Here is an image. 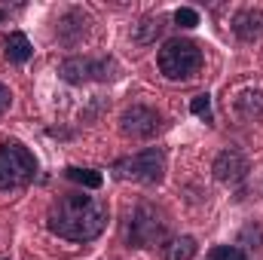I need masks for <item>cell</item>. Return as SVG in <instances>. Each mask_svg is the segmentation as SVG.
<instances>
[{
	"label": "cell",
	"instance_id": "obj_1",
	"mask_svg": "<svg viewBox=\"0 0 263 260\" xmlns=\"http://www.w3.org/2000/svg\"><path fill=\"white\" fill-rule=\"evenodd\" d=\"M46 227L67 242H89L107 227V205L95 196L67 193L52 205Z\"/></svg>",
	"mask_w": 263,
	"mask_h": 260
},
{
	"label": "cell",
	"instance_id": "obj_2",
	"mask_svg": "<svg viewBox=\"0 0 263 260\" xmlns=\"http://www.w3.org/2000/svg\"><path fill=\"white\" fill-rule=\"evenodd\" d=\"M34 175H37V159L25 144L18 141L0 144V190H18L31 184Z\"/></svg>",
	"mask_w": 263,
	"mask_h": 260
},
{
	"label": "cell",
	"instance_id": "obj_3",
	"mask_svg": "<svg viewBox=\"0 0 263 260\" xmlns=\"http://www.w3.org/2000/svg\"><path fill=\"white\" fill-rule=\"evenodd\" d=\"M202 65V52L193 40H168L159 49V70L168 80H190Z\"/></svg>",
	"mask_w": 263,
	"mask_h": 260
},
{
	"label": "cell",
	"instance_id": "obj_4",
	"mask_svg": "<svg viewBox=\"0 0 263 260\" xmlns=\"http://www.w3.org/2000/svg\"><path fill=\"white\" fill-rule=\"evenodd\" d=\"M117 172H120V178L156 184V181L162 178V172H165V159H162V153H159L156 147H150V150H141V153H135L129 159L117 162Z\"/></svg>",
	"mask_w": 263,
	"mask_h": 260
},
{
	"label": "cell",
	"instance_id": "obj_5",
	"mask_svg": "<svg viewBox=\"0 0 263 260\" xmlns=\"http://www.w3.org/2000/svg\"><path fill=\"white\" fill-rule=\"evenodd\" d=\"M162 239H165V227H162L159 214H156L150 205L135 208V214H132V220H129V242L132 245L150 248V245H156V242H162Z\"/></svg>",
	"mask_w": 263,
	"mask_h": 260
},
{
	"label": "cell",
	"instance_id": "obj_6",
	"mask_svg": "<svg viewBox=\"0 0 263 260\" xmlns=\"http://www.w3.org/2000/svg\"><path fill=\"white\" fill-rule=\"evenodd\" d=\"M120 129H123L126 138H150V135H156V129H159V114L150 110V107L135 104V107H129L120 117Z\"/></svg>",
	"mask_w": 263,
	"mask_h": 260
},
{
	"label": "cell",
	"instance_id": "obj_7",
	"mask_svg": "<svg viewBox=\"0 0 263 260\" xmlns=\"http://www.w3.org/2000/svg\"><path fill=\"white\" fill-rule=\"evenodd\" d=\"M248 175V159L239 153V150H223L217 159H214V178L223 181V184H236Z\"/></svg>",
	"mask_w": 263,
	"mask_h": 260
},
{
	"label": "cell",
	"instance_id": "obj_8",
	"mask_svg": "<svg viewBox=\"0 0 263 260\" xmlns=\"http://www.w3.org/2000/svg\"><path fill=\"white\" fill-rule=\"evenodd\" d=\"M107 62H89V59H67L62 65V77L67 83H86V80H104L107 73Z\"/></svg>",
	"mask_w": 263,
	"mask_h": 260
},
{
	"label": "cell",
	"instance_id": "obj_9",
	"mask_svg": "<svg viewBox=\"0 0 263 260\" xmlns=\"http://www.w3.org/2000/svg\"><path fill=\"white\" fill-rule=\"evenodd\" d=\"M263 31V12H254V9H245L236 15V34L242 40H251Z\"/></svg>",
	"mask_w": 263,
	"mask_h": 260
},
{
	"label": "cell",
	"instance_id": "obj_10",
	"mask_svg": "<svg viewBox=\"0 0 263 260\" xmlns=\"http://www.w3.org/2000/svg\"><path fill=\"white\" fill-rule=\"evenodd\" d=\"M6 59L15 62V65H22V62L31 59V43H28L25 34H9L6 37Z\"/></svg>",
	"mask_w": 263,
	"mask_h": 260
},
{
	"label": "cell",
	"instance_id": "obj_11",
	"mask_svg": "<svg viewBox=\"0 0 263 260\" xmlns=\"http://www.w3.org/2000/svg\"><path fill=\"white\" fill-rule=\"evenodd\" d=\"M196 251H199L196 239H190V236H181V239L165 245V257L168 260H190V257H196Z\"/></svg>",
	"mask_w": 263,
	"mask_h": 260
},
{
	"label": "cell",
	"instance_id": "obj_12",
	"mask_svg": "<svg viewBox=\"0 0 263 260\" xmlns=\"http://www.w3.org/2000/svg\"><path fill=\"white\" fill-rule=\"evenodd\" d=\"M67 178H70L73 184L86 187V190H98V187L104 184L101 172H92V169H67Z\"/></svg>",
	"mask_w": 263,
	"mask_h": 260
},
{
	"label": "cell",
	"instance_id": "obj_13",
	"mask_svg": "<svg viewBox=\"0 0 263 260\" xmlns=\"http://www.w3.org/2000/svg\"><path fill=\"white\" fill-rule=\"evenodd\" d=\"M159 31H162V18H159V15H156V18H147V22H144V25L135 31V40H141V43H150V40H153Z\"/></svg>",
	"mask_w": 263,
	"mask_h": 260
},
{
	"label": "cell",
	"instance_id": "obj_14",
	"mask_svg": "<svg viewBox=\"0 0 263 260\" xmlns=\"http://www.w3.org/2000/svg\"><path fill=\"white\" fill-rule=\"evenodd\" d=\"M208 257L211 260H245V251L236 248V245H214L208 251Z\"/></svg>",
	"mask_w": 263,
	"mask_h": 260
},
{
	"label": "cell",
	"instance_id": "obj_15",
	"mask_svg": "<svg viewBox=\"0 0 263 260\" xmlns=\"http://www.w3.org/2000/svg\"><path fill=\"white\" fill-rule=\"evenodd\" d=\"M175 22H178L181 28H196L199 25V12L196 9H190V6H181V9L175 12Z\"/></svg>",
	"mask_w": 263,
	"mask_h": 260
},
{
	"label": "cell",
	"instance_id": "obj_16",
	"mask_svg": "<svg viewBox=\"0 0 263 260\" xmlns=\"http://www.w3.org/2000/svg\"><path fill=\"white\" fill-rule=\"evenodd\" d=\"M190 110H193L196 117H202V120H211V98H208V95H196V98L190 101Z\"/></svg>",
	"mask_w": 263,
	"mask_h": 260
},
{
	"label": "cell",
	"instance_id": "obj_17",
	"mask_svg": "<svg viewBox=\"0 0 263 260\" xmlns=\"http://www.w3.org/2000/svg\"><path fill=\"white\" fill-rule=\"evenodd\" d=\"M9 104H12V92L0 83V114H6V110H9Z\"/></svg>",
	"mask_w": 263,
	"mask_h": 260
}]
</instances>
